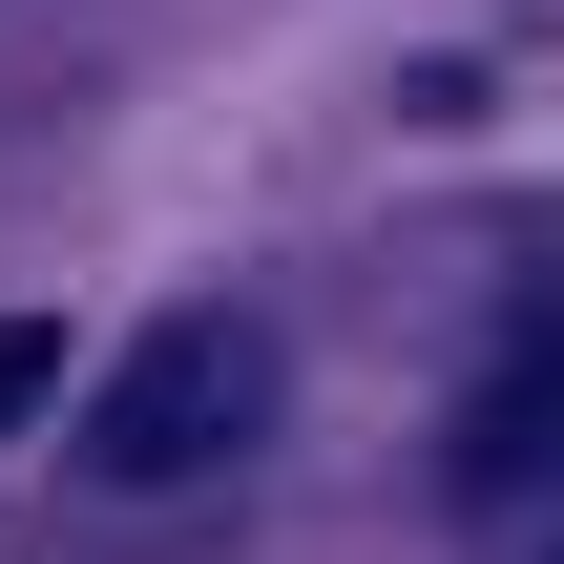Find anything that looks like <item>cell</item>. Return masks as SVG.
I'll list each match as a JSON object with an SVG mask.
<instances>
[{
  "instance_id": "cell-1",
  "label": "cell",
  "mask_w": 564,
  "mask_h": 564,
  "mask_svg": "<svg viewBox=\"0 0 564 564\" xmlns=\"http://www.w3.org/2000/svg\"><path fill=\"white\" fill-rule=\"evenodd\" d=\"M272 440V314H147L126 356H105V398H84V460L126 481V502H167V481H230Z\"/></svg>"
},
{
  "instance_id": "cell-2",
  "label": "cell",
  "mask_w": 564,
  "mask_h": 564,
  "mask_svg": "<svg viewBox=\"0 0 564 564\" xmlns=\"http://www.w3.org/2000/svg\"><path fill=\"white\" fill-rule=\"evenodd\" d=\"M544 440H564V293H544V314H523V356H502V377L460 398V481L502 502V481H523Z\"/></svg>"
},
{
  "instance_id": "cell-3",
  "label": "cell",
  "mask_w": 564,
  "mask_h": 564,
  "mask_svg": "<svg viewBox=\"0 0 564 564\" xmlns=\"http://www.w3.org/2000/svg\"><path fill=\"white\" fill-rule=\"evenodd\" d=\"M42 398H63V335H42V314H0V460L42 440Z\"/></svg>"
}]
</instances>
